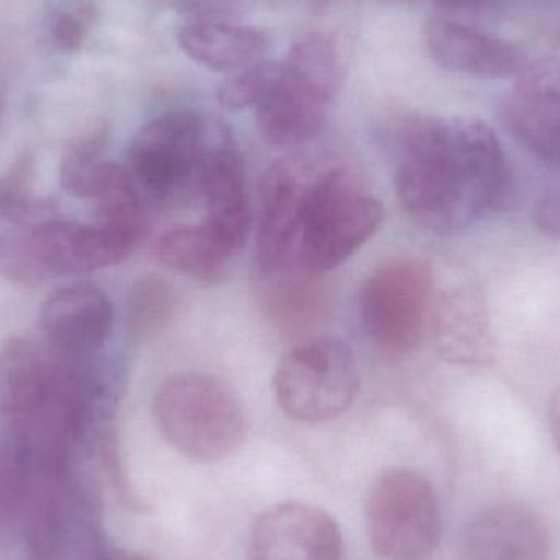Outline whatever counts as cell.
<instances>
[{
    "label": "cell",
    "instance_id": "obj_13",
    "mask_svg": "<svg viewBox=\"0 0 560 560\" xmlns=\"http://www.w3.org/2000/svg\"><path fill=\"white\" fill-rule=\"evenodd\" d=\"M434 346L446 361L486 365L493 359L489 315L479 290L456 285L433 299L430 310Z\"/></svg>",
    "mask_w": 560,
    "mask_h": 560
},
{
    "label": "cell",
    "instance_id": "obj_11",
    "mask_svg": "<svg viewBox=\"0 0 560 560\" xmlns=\"http://www.w3.org/2000/svg\"><path fill=\"white\" fill-rule=\"evenodd\" d=\"M345 542L335 520L305 503L266 510L253 526L249 560H342Z\"/></svg>",
    "mask_w": 560,
    "mask_h": 560
},
{
    "label": "cell",
    "instance_id": "obj_36",
    "mask_svg": "<svg viewBox=\"0 0 560 560\" xmlns=\"http://www.w3.org/2000/svg\"><path fill=\"white\" fill-rule=\"evenodd\" d=\"M433 2L446 9H482L490 5L493 0H433Z\"/></svg>",
    "mask_w": 560,
    "mask_h": 560
},
{
    "label": "cell",
    "instance_id": "obj_18",
    "mask_svg": "<svg viewBox=\"0 0 560 560\" xmlns=\"http://www.w3.org/2000/svg\"><path fill=\"white\" fill-rule=\"evenodd\" d=\"M45 355L28 339L10 336L0 345V413L35 415L52 384Z\"/></svg>",
    "mask_w": 560,
    "mask_h": 560
},
{
    "label": "cell",
    "instance_id": "obj_8",
    "mask_svg": "<svg viewBox=\"0 0 560 560\" xmlns=\"http://www.w3.org/2000/svg\"><path fill=\"white\" fill-rule=\"evenodd\" d=\"M329 161L295 154L271 167L262 189L256 268L262 279L299 272L293 265L310 187Z\"/></svg>",
    "mask_w": 560,
    "mask_h": 560
},
{
    "label": "cell",
    "instance_id": "obj_9",
    "mask_svg": "<svg viewBox=\"0 0 560 560\" xmlns=\"http://www.w3.org/2000/svg\"><path fill=\"white\" fill-rule=\"evenodd\" d=\"M144 229L98 220L95 225L46 222L30 235V245L48 275H85L125 261Z\"/></svg>",
    "mask_w": 560,
    "mask_h": 560
},
{
    "label": "cell",
    "instance_id": "obj_1",
    "mask_svg": "<svg viewBox=\"0 0 560 560\" xmlns=\"http://www.w3.org/2000/svg\"><path fill=\"white\" fill-rule=\"evenodd\" d=\"M395 190L423 229H467L497 210L510 189V167L495 131L479 118L413 114L398 124Z\"/></svg>",
    "mask_w": 560,
    "mask_h": 560
},
{
    "label": "cell",
    "instance_id": "obj_21",
    "mask_svg": "<svg viewBox=\"0 0 560 560\" xmlns=\"http://www.w3.org/2000/svg\"><path fill=\"white\" fill-rule=\"evenodd\" d=\"M71 480L33 472V487L23 513L28 560H65L66 513L62 492Z\"/></svg>",
    "mask_w": 560,
    "mask_h": 560
},
{
    "label": "cell",
    "instance_id": "obj_37",
    "mask_svg": "<svg viewBox=\"0 0 560 560\" xmlns=\"http://www.w3.org/2000/svg\"><path fill=\"white\" fill-rule=\"evenodd\" d=\"M2 118H3V101H2V97H0V125H2Z\"/></svg>",
    "mask_w": 560,
    "mask_h": 560
},
{
    "label": "cell",
    "instance_id": "obj_22",
    "mask_svg": "<svg viewBox=\"0 0 560 560\" xmlns=\"http://www.w3.org/2000/svg\"><path fill=\"white\" fill-rule=\"evenodd\" d=\"M287 78L331 104L345 81V59L335 36L310 32L293 43L285 65Z\"/></svg>",
    "mask_w": 560,
    "mask_h": 560
},
{
    "label": "cell",
    "instance_id": "obj_26",
    "mask_svg": "<svg viewBox=\"0 0 560 560\" xmlns=\"http://www.w3.org/2000/svg\"><path fill=\"white\" fill-rule=\"evenodd\" d=\"M32 487V463L22 441L0 447V538L22 518Z\"/></svg>",
    "mask_w": 560,
    "mask_h": 560
},
{
    "label": "cell",
    "instance_id": "obj_5",
    "mask_svg": "<svg viewBox=\"0 0 560 560\" xmlns=\"http://www.w3.org/2000/svg\"><path fill=\"white\" fill-rule=\"evenodd\" d=\"M358 392L354 352L336 338L312 339L290 349L275 375L276 400L299 423H326L341 417Z\"/></svg>",
    "mask_w": 560,
    "mask_h": 560
},
{
    "label": "cell",
    "instance_id": "obj_31",
    "mask_svg": "<svg viewBox=\"0 0 560 560\" xmlns=\"http://www.w3.org/2000/svg\"><path fill=\"white\" fill-rule=\"evenodd\" d=\"M243 0H184L180 12L189 22L236 23L246 13Z\"/></svg>",
    "mask_w": 560,
    "mask_h": 560
},
{
    "label": "cell",
    "instance_id": "obj_32",
    "mask_svg": "<svg viewBox=\"0 0 560 560\" xmlns=\"http://www.w3.org/2000/svg\"><path fill=\"white\" fill-rule=\"evenodd\" d=\"M95 523L97 522L94 518L85 522L81 560H144L140 556L131 555V552L117 548L114 542L108 541Z\"/></svg>",
    "mask_w": 560,
    "mask_h": 560
},
{
    "label": "cell",
    "instance_id": "obj_6",
    "mask_svg": "<svg viewBox=\"0 0 560 560\" xmlns=\"http://www.w3.org/2000/svg\"><path fill=\"white\" fill-rule=\"evenodd\" d=\"M369 541L382 560H427L441 538L440 502L421 474L385 472L368 505Z\"/></svg>",
    "mask_w": 560,
    "mask_h": 560
},
{
    "label": "cell",
    "instance_id": "obj_23",
    "mask_svg": "<svg viewBox=\"0 0 560 560\" xmlns=\"http://www.w3.org/2000/svg\"><path fill=\"white\" fill-rule=\"evenodd\" d=\"M506 130L529 153L560 166V104L515 91L500 105Z\"/></svg>",
    "mask_w": 560,
    "mask_h": 560
},
{
    "label": "cell",
    "instance_id": "obj_4",
    "mask_svg": "<svg viewBox=\"0 0 560 560\" xmlns=\"http://www.w3.org/2000/svg\"><path fill=\"white\" fill-rule=\"evenodd\" d=\"M212 118L170 112L144 125L128 153V174L144 203L177 207L200 197Z\"/></svg>",
    "mask_w": 560,
    "mask_h": 560
},
{
    "label": "cell",
    "instance_id": "obj_17",
    "mask_svg": "<svg viewBox=\"0 0 560 560\" xmlns=\"http://www.w3.org/2000/svg\"><path fill=\"white\" fill-rule=\"evenodd\" d=\"M180 48L189 58L212 71H240L261 61L268 38L265 33L238 23L187 22L179 32Z\"/></svg>",
    "mask_w": 560,
    "mask_h": 560
},
{
    "label": "cell",
    "instance_id": "obj_2",
    "mask_svg": "<svg viewBox=\"0 0 560 560\" xmlns=\"http://www.w3.org/2000/svg\"><path fill=\"white\" fill-rule=\"evenodd\" d=\"M384 209L355 186L345 167L328 164L306 196L293 265L319 276L351 258L381 226Z\"/></svg>",
    "mask_w": 560,
    "mask_h": 560
},
{
    "label": "cell",
    "instance_id": "obj_35",
    "mask_svg": "<svg viewBox=\"0 0 560 560\" xmlns=\"http://www.w3.org/2000/svg\"><path fill=\"white\" fill-rule=\"evenodd\" d=\"M549 421H551L552 440L560 454V387L555 392L549 407Z\"/></svg>",
    "mask_w": 560,
    "mask_h": 560
},
{
    "label": "cell",
    "instance_id": "obj_19",
    "mask_svg": "<svg viewBox=\"0 0 560 560\" xmlns=\"http://www.w3.org/2000/svg\"><path fill=\"white\" fill-rule=\"evenodd\" d=\"M156 253L171 271L199 282L222 279L236 255L206 223L170 230L158 242Z\"/></svg>",
    "mask_w": 560,
    "mask_h": 560
},
{
    "label": "cell",
    "instance_id": "obj_3",
    "mask_svg": "<svg viewBox=\"0 0 560 560\" xmlns=\"http://www.w3.org/2000/svg\"><path fill=\"white\" fill-rule=\"evenodd\" d=\"M161 436L184 456L215 463L236 453L246 420L233 392L206 374H179L164 382L153 401Z\"/></svg>",
    "mask_w": 560,
    "mask_h": 560
},
{
    "label": "cell",
    "instance_id": "obj_24",
    "mask_svg": "<svg viewBox=\"0 0 560 560\" xmlns=\"http://www.w3.org/2000/svg\"><path fill=\"white\" fill-rule=\"evenodd\" d=\"M265 308L282 331H296L315 322L322 308V290L313 276L302 272L266 278Z\"/></svg>",
    "mask_w": 560,
    "mask_h": 560
},
{
    "label": "cell",
    "instance_id": "obj_16",
    "mask_svg": "<svg viewBox=\"0 0 560 560\" xmlns=\"http://www.w3.org/2000/svg\"><path fill=\"white\" fill-rule=\"evenodd\" d=\"M328 107L329 102L296 84L283 72L279 88L256 108L259 133L271 147H303L325 127Z\"/></svg>",
    "mask_w": 560,
    "mask_h": 560
},
{
    "label": "cell",
    "instance_id": "obj_29",
    "mask_svg": "<svg viewBox=\"0 0 560 560\" xmlns=\"http://www.w3.org/2000/svg\"><path fill=\"white\" fill-rule=\"evenodd\" d=\"M0 276L20 285H36L48 276L42 268L30 238L16 235H0Z\"/></svg>",
    "mask_w": 560,
    "mask_h": 560
},
{
    "label": "cell",
    "instance_id": "obj_10",
    "mask_svg": "<svg viewBox=\"0 0 560 560\" xmlns=\"http://www.w3.org/2000/svg\"><path fill=\"white\" fill-rule=\"evenodd\" d=\"M199 199L207 210L203 223L238 253L252 232V209L238 144L230 128L217 118L210 124Z\"/></svg>",
    "mask_w": 560,
    "mask_h": 560
},
{
    "label": "cell",
    "instance_id": "obj_14",
    "mask_svg": "<svg viewBox=\"0 0 560 560\" xmlns=\"http://www.w3.org/2000/svg\"><path fill=\"white\" fill-rule=\"evenodd\" d=\"M114 326V306L97 287L71 285L58 290L42 308V329L49 341L72 358H88L107 342Z\"/></svg>",
    "mask_w": 560,
    "mask_h": 560
},
{
    "label": "cell",
    "instance_id": "obj_7",
    "mask_svg": "<svg viewBox=\"0 0 560 560\" xmlns=\"http://www.w3.org/2000/svg\"><path fill=\"white\" fill-rule=\"evenodd\" d=\"M433 303V275L424 262L401 259L369 276L359 293L362 325L378 349L392 358L420 346Z\"/></svg>",
    "mask_w": 560,
    "mask_h": 560
},
{
    "label": "cell",
    "instance_id": "obj_20",
    "mask_svg": "<svg viewBox=\"0 0 560 560\" xmlns=\"http://www.w3.org/2000/svg\"><path fill=\"white\" fill-rule=\"evenodd\" d=\"M107 127L97 125L69 148L61 163V186L79 199L102 200L131 183L127 167L101 160Z\"/></svg>",
    "mask_w": 560,
    "mask_h": 560
},
{
    "label": "cell",
    "instance_id": "obj_28",
    "mask_svg": "<svg viewBox=\"0 0 560 560\" xmlns=\"http://www.w3.org/2000/svg\"><path fill=\"white\" fill-rule=\"evenodd\" d=\"M33 158L23 154L12 170L0 177V219L23 223L33 213Z\"/></svg>",
    "mask_w": 560,
    "mask_h": 560
},
{
    "label": "cell",
    "instance_id": "obj_30",
    "mask_svg": "<svg viewBox=\"0 0 560 560\" xmlns=\"http://www.w3.org/2000/svg\"><path fill=\"white\" fill-rule=\"evenodd\" d=\"M518 75L515 91L560 104V58H541L528 62Z\"/></svg>",
    "mask_w": 560,
    "mask_h": 560
},
{
    "label": "cell",
    "instance_id": "obj_27",
    "mask_svg": "<svg viewBox=\"0 0 560 560\" xmlns=\"http://www.w3.org/2000/svg\"><path fill=\"white\" fill-rule=\"evenodd\" d=\"M283 72V65L278 62H253L223 81L217 98L229 110L258 108L279 88Z\"/></svg>",
    "mask_w": 560,
    "mask_h": 560
},
{
    "label": "cell",
    "instance_id": "obj_34",
    "mask_svg": "<svg viewBox=\"0 0 560 560\" xmlns=\"http://www.w3.org/2000/svg\"><path fill=\"white\" fill-rule=\"evenodd\" d=\"M535 226L542 235L560 240V194H551L538 203Z\"/></svg>",
    "mask_w": 560,
    "mask_h": 560
},
{
    "label": "cell",
    "instance_id": "obj_33",
    "mask_svg": "<svg viewBox=\"0 0 560 560\" xmlns=\"http://www.w3.org/2000/svg\"><path fill=\"white\" fill-rule=\"evenodd\" d=\"M51 35L56 48L66 52L79 51L85 38L84 20L72 13H59L52 23Z\"/></svg>",
    "mask_w": 560,
    "mask_h": 560
},
{
    "label": "cell",
    "instance_id": "obj_15",
    "mask_svg": "<svg viewBox=\"0 0 560 560\" xmlns=\"http://www.w3.org/2000/svg\"><path fill=\"white\" fill-rule=\"evenodd\" d=\"M467 560H551L541 520L518 505H495L474 516L464 535Z\"/></svg>",
    "mask_w": 560,
    "mask_h": 560
},
{
    "label": "cell",
    "instance_id": "obj_25",
    "mask_svg": "<svg viewBox=\"0 0 560 560\" xmlns=\"http://www.w3.org/2000/svg\"><path fill=\"white\" fill-rule=\"evenodd\" d=\"M176 290L164 279L137 280L128 292L127 316L131 332L151 338L166 328L176 313Z\"/></svg>",
    "mask_w": 560,
    "mask_h": 560
},
{
    "label": "cell",
    "instance_id": "obj_12",
    "mask_svg": "<svg viewBox=\"0 0 560 560\" xmlns=\"http://www.w3.org/2000/svg\"><path fill=\"white\" fill-rule=\"evenodd\" d=\"M424 42L438 65L459 74L509 78L528 65L525 52L513 43L453 20H431Z\"/></svg>",
    "mask_w": 560,
    "mask_h": 560
}]
</instances>
